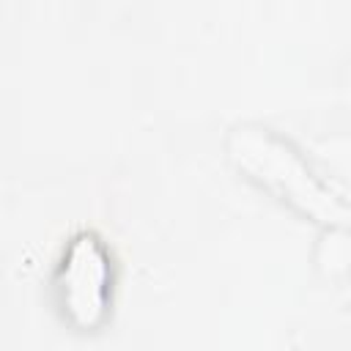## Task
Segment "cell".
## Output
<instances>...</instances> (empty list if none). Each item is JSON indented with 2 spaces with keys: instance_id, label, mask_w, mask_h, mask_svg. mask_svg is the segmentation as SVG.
<instances>
[{
  "instance_id": "obj_1",
  "label": "cell",
  "mask_w": 351,
  "mask_h": 351,
  "mask_svg": "<svg viewBox=\"0 0 351 351\" xmlns=\"http://www.w3.org/2000/svg\"><path fill=\"white\" fill-rule=\"evenodd\" d=\"M230 151L241 167H247L266 186L277 189L285 200L299 203L313 217H346V208L313 178L302 156L266 129H236L230 134Z\"/></svg>"
},
{
  "instance_id": "obj_2",
  "label": "cell",
  "mask_w": 351,
  "mask_h": 351,
  "mask_svg": "<svg viewBox=\"0 0 351 351\" xmlns=\"http://www.w3.org/2000/svg\"><path fill=\"white\" fill-rule=\"evenodd\" d=\"M66 318L80 329H96L110 310L112 266L104 244L93 233H80L66 247L55 277Z\"/></svg>"
}]
</instances>
